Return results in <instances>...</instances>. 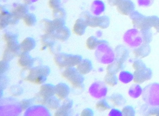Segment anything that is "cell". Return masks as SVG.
<instances>
[{
	"instance_id": "6da1fadb",
	"label": "cell",
	"mask_w": 159,
	"mask_h": 116,
	"mask_svg": "<svg viewBox=\"0 0 159 116\" xmlns=\"http://www.w3.org/2000/svg\"><path fill=\"white\" fill-rule=\"evenodd\" d=\"M142 98L148 106H159V83H153L145 86L143 90Z\"/></svg>"
},
{
	"instance_id": "7a4b0ae2",
	"label": "cell",
	"mask_w": 159,
	"mask_h": 116,
	"mask_svg": "<svg viewBox=\"0 0 159 116\" xmlns=\"http://www.w3.org/2000/svg\"><path fill=\"white\" fill-rule=\"evenodd\" d=\"M124 42L129 47L136 48L143 44L141 32L136 29H130L123 36Z\"/></svg>"
},
{
	"instance_id": "3957f363",
	"label": "cell",
	"mask_w": 159,
	"mask_h": 116,
	"mask_svg": "<svg viewBox=\"0 0 159 116\" xmlns=\"http://www.w3.org/2000/svg\"><path fill=\"white\" fill-rule=\"evenodd\" d=\"M107 44L103 43L98 47L97 57L101 63L109 65L115 60V52Z\"/></svg>"
},
{
	"instance_id": "277c9868",
	"label": "cell",
	"mask_w": 159,
	"mask_h": 116,
	"mask_svg": "<svg viewBox=\"0 0 159 116\" xmlns=\"http://www.w3.org/2000/svg\"><path fill=\"white\" fill-rule=\"evenodd\" d=\"M3 40L6 42V49L3 53V60H7L12 57L19 49V46L16 45L15 37L9 34L3 35Z\"/></svg>"
},
{
	"instance_id": "5b68a950",
	"label": "cell",
	"mask_w": 159,
	"mask_h": 116,
	"mask_svg": "<svg viewBox=\"0 0 159 116\" xmlns=\"http://www.w3.org/2000/svg\"><path fill=\"white\" fill-rule=\"evenodd\" d=\"M47 74L48 71L46 69L41 67L37 68L31 69L30 71L28 76L26 78V80L35 84H41L45 80V77Z\"/></svg>"
},
{
	"instance_id": "8992f818",
	"label": "cell",
	"mask_w": 159,
	"mask_h": 116,
	"mask_svg": "<svg viewBox=\"0 0 159 116\" xmlns=\"http://www.w3.org/2000/svg\"><path fill=\"white\" fill-rule=\"evenodd\" d=\"M134 74V82L136 83L141 84L152 78V70L149 68L146 67L135 70Z\"/></svg>"
},
{
	"instance_id": "52a82bcc",
	"label": "cell",
	"mask_w": 159,
	"mask_h": 116,
	"mask_svg": "<svg viewBox=\"0 0 159 116\" xmlns=\"http://www.w3.org/2000/svg\"><path fill=\"white\" fill-rule=\"evenodd\" d=\"M62 76L74 87H79L81 84L82 80L81 79L80 76L73 69H67L63 72Z\"/></svg>"
},
{
	"instance_id": "ba28073f",
	"label": "cell",
	"mask_w": 159,
	"mask_h": 116,
	"mask_svg": "<svg viewBox=\"0 0 159 116\" xmlns=\"http://www.w3.org/2000/svg\"><path fill=\"white\" fill-rule=\"evenodd\" d=\"M56 57L60 59H63L64 61H60V62L55 63L58 66L59 68L65 67H70L74 66L75 65H77L80 62V59L79 57L70 56H60L59 57Z\"/></svg>"
},
{
	"instance_id": "9c48e42d",
	"label": "cell",
	"mask_w": 159,
	"mask_h": 116,
	"mask_svg": "<svg viewBox=\"0 0 159 116\" xmlns=\"http://www.w3.org/2000/svg\"><path fill=\"white\" fill-rule=\"evenodd\" d=\"M115 58L122 63L127 60L129 56V51L128 49L124 45L120 44L116 46L115 49Z\"/></svg>"
},
{
	"instance_id": "30bf717a",
	"label": "cell",
	"mask_w": 159,
	"mask_h": 116,
	"mask_svg": "<svg viewBox=\"0 0 159 116\" xmlns=\"http://www.w3.org/2000/svg\"><path fill=\"white\" fill-rule=\"evenodd\" d=\"M151 52V48L149 44L143 43L133 51V54L136 58H143L149 55Z\"/></svg>"
},
{
	"instance_id": "8fae6325",
	"label": "cell",
	"mask_w": 159,
	"mask_h": 116,
	"mask_svg": "<svg viewBox=\"0 0 159 116\" xmlns=\"http://www.w3.org/2000/svg\"><path fill=\"white\" fill-rule=\"evenodd\" d=\"M27 8L25 5L19 4L13 8L11 14L13 19L17 22L19 19H23L27 14Z\"/></svg>"
},
{
	"instance_id": "7c38bea8",
	"label": "cell",
	"mask_w": 159,
	"mask_h": 116,
	"mask_svg": "<svg viewBox=\"0 0 159 116\" xmlns=\"http://www.w3.org/2000/svg\"><path fill=\"white\" fill-rule=\"evenodd\" d=\"M125 67V66L124 63L115 58L114 61L111 64H109L107 67V73L116 74L123 69Z\"/></svg>"
},
{
	"instance_id": "4fadbf2b",
	"label": "cell",
	"mask_w": 159,
	"mask_h": 116,
	"mask_svg": "<svg viewBox=\"0 0 159 116\" xmlns=\"http://www.w3.org/2000/svg\"><path fill=\"white\" fill-rule=\"evenodd\" d=\"M109 100L114 106L117 107L123 106L126 103L125 97L120 93H114L109 97Z\"/></svg>"
},
{
	"instance_id": "5bb4252c",
	"label": "cell",
	"mask_w": 159,
	"mask_h": 116,
	"mask_svg": "<svg viewBox=\"0 0 159 116\" xmlns=\"http://www.w3.org/2000/svg\"><path fill=\"white\" fill-rule=\"evenodd\" d=\"M143 90L138 83L133 84L128 90V95L131 98L136 99L142 95Z\"/></svg>"
},
{
	"instance_id": "9a60e30c",
	"label": "cell",
	"mask_w": 159,
	"mask_h": 116,
	"mask_svg": "<svg viewBox=\"0 0 159 116\" xmlns=\"http://www.w3.org/2000/svg\"><path fill=\"white\" fill-rule=\"evenodd\" d=\"M134 74L127 70L121 71L119 74V79L124 84H127L134 81Z\"/></svg>"
},
{
	"instance_id": "2e32d148",
	"label": "cell",
	"mask_w": 159,
	"mask_h": 116,
	"mask_svg": "<svg viewBox=\"0 0 159 116\" xmlns=\"http://www.w3.org/2000/svg\"><path fill=\"white\" fill-rule=\"evenodd\" d=\"M34 44L35 42L31 39H25L21 43L20 47V49L22 51L26 52L33 49L34 47Z\"/></svg>"
},
{
	"instance_id": "e0dca14e",
	"label": "cell",
	"mask_w": 159,
	"mask_h": 116,
	"mask_svg": "<svg viewBox=\"0 0 159 116\" xmlns=\"http://www.w3.org/2000/svg\"><path fill=\"white\" fill-rule=\"evenodd\" d=\"M104 81L109 86L113 87L118 83V79L116 74L107 73L104 78Z\"/></svg>"
},
{
	"instance_id": "ac0fdd59",
	"label": "cell",
	"mask_w": 159,
	"mask_h": 116,
	"mask_svg": "<svg viewBox=\"0 0 159 116\" xmlns=\"http://www.w3.org/2000/svg\"><path fill=\"white\" fill-rule=\"evenodd\" d=\"M96 108L98 110L104 111L106 110L110 109L112 106L109 104L106 99H103L98 101L96 105Z\"/></svg>"
},
{
	"instance_id": "d6986e66",
	"label": "cell",
	"mask_w": 159,
	"mask_h": 116,
	"mask_svg": "<svg viewBox=\"0 0 159 116\" xmlns=\"http://www.w3.org/2000/svg\"><path fill=\"white\" fill-rule=\"evenodd\" d=\"M86 23H84L83 21H81L80 19H78L76 21L73 27V32L77 35H80L82 34V32H83L84 29V25Z\"/></svg>"
},
{
	"instance_id": "ffe728a7",
	"label": "cell",
	"mask_w": 159,
	"mask_h": 116,
	"mask_svg": "<svg viewBox=\"0 0 159 116\" xmlns=\"http://www.w3.org/2000/svg\"><path fill=\"white\" fill-rule=\"evenodd\" d=\"M105 43H108L107 42L105 41H98L96 38L91 37L88 40V48L90 50H93L99 44Z\"/></svg>"
},
{
	"instance_id": "44dd1931",
	"label": "cell",
	"mask_w": 159,
	"mask_h": 116,
	"mask_svg": "<svg viewBox=\"0 0 159 116\" xmlns=\"http://www.w3.org/2000/svg\"><path fill=\"white\" fill-rule=\"evenodd\" d=\"M54 92L55 90H52V89L49 90L48 87L44 86H43L42 88H41L40 95L43 99H47L48 97L53 96L52 95Z\"/></svg>"
},
{
	"instance_id": "7402d4cb",
	"label": "cell",
	"mask_w": 159,
	"mask_h": 116,
	"mask_svg": "<svg viewBox=\"0 0 159 116\" xmlns=\"http://www.w3.org/2000/svg\"><path fill=\"white\" fill-rule=\"evenodd\" d=\"M141 34L143 38V43L149 44L152 39V32L148 29H146V30H142Z\"/></svg>"
},
{
	"instance_id": "603a6c76",
	"label": "cell",
	"mask_w": 159,
	"mask_h": 116,
	"mask_svg": "<svg viewBox=\"0 0 159 116\" xmlns=\"http://www.w3.org/2000/svg\"><path fill=\"white\" fill-rule=\"evenodd\" d=\"M56 31V34L55 37L56 38L59 39V40H62L64 41V39L67 38L68 36V31L67 29H65L64 27L58 29Z\"/></svg>"
},
{
	"instance_id": "cb8c5ba5",
	"label": "cell",
	"mask_w": 159,
	"mask_h": 116,
	"mask_svg": "<svg viewBox=\"0 0 159 116\" xmlns=\"http://www.w3.org/2000/svg\"><path fill=\"white\" fill-rule=\"evenodd\" d=\"M22 20L24 21V24L27 26L31 27L33 26L35 24V18L34 16L31 14H27Z\"/></svg>"
},
{
	"instance_id": "d4e9b609",
	"label": "cell",
	"mask_w": 159,
	"mask_h": 116,
	"mask_svg": "<svg viewBox=\"0 0 159 116\" xmlns=\"http://www.w3.org/2000/svg\"><path fill=\"white\" fill-rule=\"evenodd\" d=\"M122 112L123 116H134L135 115V110L134 108L131 105H127L124 107L122 110Z\"/></svg>"
},
{
	"instance_id": "484cf974",
	"label": "cell",
	"mask_w": 159,
	"mask_h": 116,
	"mask_svg": "<svg viewBox=\"0 0 159 116\" xmlns=\"http://www.w3.org/2000/svg\"><path fill=\"white\" fill-rule=\"evenodd\" d=\"M60 85V87H57V89L56 88H55V89L59 90V91H55V92L56 94L57 95V96L59 98H60L61 99H63L66 97L67 95H68V91L65 88L66 87H63V86H62V89H61V85Z\"/></svg>"
},
{
	"instance_id": "4316f807",
	"label": "cell",
	"mask_w": 159,
	"mask_h": 116,
	"mask_svg": "<svg viewBox=\"0 0 159 116\" xmlns=\"http://www.w3.org/2000/svg\"><path fill=\"white\" fill-rule=\"evenodd\" d=\"M132 67L134 70H138L147 67L145 63L140 59L135 60L132 65Z\"/></svg>"
},
{
	"instance_id": "83f0119b",
	"label": "cell",
	"mask_w": 159,
	"mask_h": 116,
	"mask_svg": "<svg viewBox=\"0 0 159 116\" xmlns=\"http://www.w3.org/2000/svg\"><path fill=\"white\" fill-rule=\"evenodd\" d=\"M149 108L148 109L146 114L148 116H159V106H149Z\"/></svg>"
},
{
	"instance_id": "f1b7e54d",
	"label": "cell",
	"mask_w": 159,
	"mask_h": 116,
	"mask_svg": "<svg viewBox=\"0 0 159 116\" xmlns=\"http://www.w3.org/2000/svg\"><path fill=\"white\" fill-rule=\"evenodd\" d=\"M59 0H48V7L52 10L59 8Z\"/></svg>"
},
{
	"instance_id": "f546056e",
	"label": "cell",
	"mask_w": 159,
	"mask_h": 116,
	"mask_svg": "<svg viewBox=\"0 0 159 116\" xmlns=\"http://www.w3.org/2000/svg\"><path fill=\"white\" fill-rule=\"evenodd\" d=\"M109 115L110 116H122L123 113L120 109L113 108L110 111Z\"/></svg>"
},
{
	"instance_id": "4dcf8cb0",
	"label": "cell",
	"mask_w": 159,
	"mask_h": 116,
	"mask_svg": "<svg viewBox=\"0 0 159 116\" xmlns=\"http://www.w3.org/2000/svg\"><path fill=\"white\" fill-rule=\"evenodd\" d=\"M154 27L157 30V32L159 33V19H157L154 25Z\"/></svg>"
},
{
	"instance_id": "1f68e13d",
	"label": "cell",
	"mask_w": 159,
	"mask_h": 116,
	"mask_svg": "<svg viewBox=\"0 0 159 116\" xmlns=\"http://www.w3.org/2000/svg\"><path fill=\"white\" fill-rule=\"evenodd\" d=\"M22 1L25 3V5H29L31 3V0H22Z\"/></svg>"
}]
</instances>
